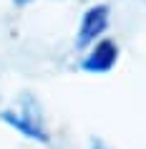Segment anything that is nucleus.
<instances>
[{
	"mask_svg": "<svg viewBox=\"0 0 146 149\" xmlns=\"http://www.w3.org/2000/svg\"><path fill=\"white\" fill-rule=\"evenodd\" d=\"M108 18H111V10L106 5H93L91 10L83 13L81 28H78V36H76V46L81 51H86L91 43H96L103 36V31L108 28Z\"/></svg>",
	"mask_w": 146,
	"mask_h": 149,
	"instance_id": "f257e3e1",
	"label": "nucleus"
},
{
	"mask_svg": "<svg viewBox=\"0 0 146 149\" xmlns=\"http://www.w3.org/2000/svg\"><path fill=\"white\" fill-rule=\"evenodd\" d=\"M116 61H118V48H116V43L113 40H98L93 46V51L83 58L81 68L88 71V73H106V71H111L116 66Z\"/></svg>",
	"mask_w": 146,
	"mask_h": 149,
	"instance_id": "f03ea898",
	"label": "nucleus"
},
{
	"mask_svg": "<svg viewBox=\"0 0 146 149\" xmlns=\"http://www.w3.org/2000/svg\"><path fill=\"white\" fill-rule=\"evenodd\" d=\"M3 121H8L15 132L25 134V136H28V139H33V141H40V144H46V141H48V134L40 129V124L30 121L28 116H18V114L8 111V114H3Z\"/></svg>",
	"mask_w": 146,
	"mask_h": 149,
	"instance_id": "7ed1b4c3",
	"label": "nucleus"
},
{
	"mask_svg": "<svg viewBox=\"0 0 146 149\" xmlns=\"http://www.w3.org/2000/svg\"><path fill=\"white\" fill-rule=\"evenodd\" d=\"M91 147H93V149H108L106 144H103V141H98V139H93V144H91Z\"/></svg>",
	"mask_w": 146,
	"mask_h": 149,
	"instance_id": "20e7f679",
	"label": "nucleus"
},
{
	"mask_svg": "<svg viewBox=\"0 0 146 149\" xmlns=\"http://www.w3.org/2000/svg\"><path fill=\"white\" fill-rule=\"evenodd\" d=\"M28 3H33V0H15V5H20V8H23V5H28Z\"/></svg>",
	"mask_w": 146,
	"mask_h": 149,
	"instance_id": "39448f33",
	"label": "nucleus"
}]
</instances>
